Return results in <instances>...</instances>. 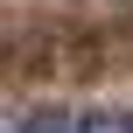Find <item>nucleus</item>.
<instances>
[{"label": "nucleus", "mask_w": 133, "mask_h": 133, "mask_svg": "<svg viewBox=\"0 0 133 133\" xmlns=\"http://www.w3.org/2000/svg\"><path fill=\"white\" fill-rule=\"evenodd\" d=\"M7 133H77V112H21Z\"/></svg>", "instance_id": "1"}]
</instances>
